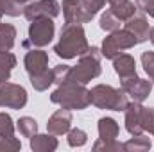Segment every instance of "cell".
<instances>
[{
  "mask_svg": "<svg viewBox=\"0 0 154 152\" xmlns=\"http://www.w3.org/2000/svg\"><path fill=\"white\" fill-rule=\"evenodd\" d=\"M70 129H72V111L61 108L56 113L50 114V118L47 122V132H50L54 136H63Z\"/></svg>",
  "mask_w": 154,
  "mask_h": 152,
  "instance_id": "obj_11",
  "label": "cell"
},
{
  "mask_svg": "<svg viewBox=\"0 0 154 152\" xmlns=\"http://www.w3.org/2000/svg\"><path fill=\"white\" fill-rule=\"evenodd\" d=\"M149 39H151V43L154 45V27H151V34H149Z\"/></svg>",
  "mask_w": 154,
  "mask_h": 152,
  "instance_id": "obj_34",
  "label": "cell"
},
{
  "mask_svg": "<svg viewBox=\"0 0 154 152\" xmlns=\"http://www.w3.org/2000/svg\"><path fill=\"white\" fill-rule=\"evenodd\" d=\"M136 9L142 11L143 14H149L151 18H154V0H136Z\"/></svg>",
  "mask_w": 154,
  "mask_h": 152,
  "instance_id": "obj_33",
  "label": "cell"
},
{
  "mask_svg": "<svg viewBox=\"0 0 154 152\" xmlns=\"http://www.w3.org/2000/svg\"><path fill=\"white\" fill-rule=\"evenodd\" d=\"M142 102H129V106L125 108V131L131 134V136H140L143 134V129H142Z\"/></svg>",
  "mask_w": 154,
  "mask_h": 152,
  "instance_id": "obj_12",
  "label": "cell"
},
{
  "mask_svg": "<svg viewBox=\"0 0 154 152\" xmlns=\"http://www.w3.org/2000/svg\"><path fill=\"white\" fill-rule=\"evenodd\" d=\"M18 2H20V4L23 5V4H29V2H32V0H18Z\"/></svg>",
  "mask_w": 154,
  "mask_h": 152,
  "instance_id": "obj_35",
  "label": "cell"
},
{
  "mask_svg": "<svg viewBox=\"0 0 154 152\" xmlns=\"http://www.w3.org/2000/svg\"><path fill=\"white\" fill-rule=\"evenodd\" d=\"M27 99L29 95L23 86L9 81H0V108L23 109L27 104Z\"/></svg>",
  "mask_w": 154,
  "mask_h": 152,
  "instance_id": "obj_7",
  "label": "cell"
},
{
  "mask_svg": "<svg viewBox=\"0 0 154 152\" xmlns=\"http://www.w3.org/2000/svg\"><path fill=\"white\" fill-rule=\"evenodd\" d=\"M50 102L68 111H82L91 104V97L86 84L65 81L57 84V88L50 93Z\"/></svg>",
  "mask_w": 154,
  "mask_h": 152,
  "instance_id": "obj_1",
  "label": "cell"
},
{
  "mask_svg": "<svg viewBox=\"0 0 154 152\" xmlns=\"http://www.w3.org/2000/svg\"><path fill=\"white\" fill-rule=\"evenodd\" d=\"M108 4H109V11L115 14L122 23L125 20H129L138 11L136 9V4L131 2V0H108Z\"/></svg>",
  "mask_w": 154,
  "mask_h": 152,
  "instance_id": "obj_16",
  "label": "cell"
},
{
  "mask_svg": "<svg viewBox=\"0 0 154 152\" xmlns=\"http://www.w3.org/2000/svg\"><path fill=\"white\" fill-rule=\"evenodd\" d=\"M118 132H120V127H118V122L111 116H104L99 120V138L100 140H116L118 138Z\"/></svg>",
  "mask_w": 154,
  "mask_h": 152,
  "instance_id": "obj_17",
  "label": "cell"
},
{
  "mask_svg": "<svg viewBox=\"0 0 154 152\" xmlns=\"http://www.w3.org/2000/svg\"><path fill=\"white\" fill-rule=\"evenodd\" d=\"M100 59H102L100 48L99 47H90L82 56H79V61H77L75 66H70L66 81L79 82V84H88L90 81L97 79L102 74Z\"/></svg>",
  "mask_w": 154,
  "mask_h": 152,
  "instance_id": "obj_3",
  "label": "cell"
},
{
  "mask_svg": "<svg viewBox=\"0 0 154 152\" xmlns=\"http://www.w3.org/2000/svg\"><path fill=\"white\" fill-rule=\"evenodd\" d=\"M61 13L57 0H32L23 5V16L32 22L36 18H56Z\"/></svg>",
  "mask_w": 154,
  "mask_h": 152,
  "instance_id": "obj_8",
  "label": "cell"
},
{
  "mask_svg": "<svg viewBox=\"0 0 154 152\" xmlns=\"http://www.w3.org/2000/svg\"><path fill=\"white\" fill-rule=\"evenodd\" d=\"M66 140H68V145H70V147L77 149V147L86 145V141H88V134H86L82 129L75 127V129H70V131L66 132Z\"/></svg>",
  "mask_w": 154,
  "mask_h": 152,
  "instance_id": "obj_26",
  "label": "cell"
},
{
  "mask_svg": "<svg viewBox=\"0 0 154 152\" xmlns=\"http://www.w3.org/2000/svg\"><path fill=\"white\" fill-rule=\"evenodd\" d=\"M29 145L34 152H54L59 143H57V138L50 132H47V134H38L36 132L34 136L29 138Z\"/></svg>",
  "mask_w": 154,
  "mask_h": 152,
  "instance_id": "obj_15",
  "label": "cell"
},
{
  "mask_svg": "<svg viewBox=\"0 0 154 152\" xmlns=\"http://www.w3.org/2000/svg\"><path fill=\"white\" fill-rule=\"evenodd\" d=\"M79 5H81V11H82V18H84V23L91 22L95 18V14L106 5V0H79Z\"/></svg>",
  "mask_w": 154,
  "mask_h": 152,
  "instance_id": "obj_19",
  "label": "cell"
},
{
  "mask_svg": "<svg viewBox=\"0 0 154 152\" xmlns=\"http://www.w3.org/2000/svg\"><path fill=\"white\" fill-rule=\"evenodd\" d=\"M14 66H16V56L9 50H0V81H9Z\"/></svg>",
  "mask_w": 154,
  "mask_h": 152,
  "instance_id": "obj_20",
  "label": "cell"
},
{
  "mask_svg": "<svg viewBox=\"0 0 154 152\" xmlns=\"http://www.w3.org/2000/svg\"><path fill=\"white\" fill-rule=\"evenodd\" d=\"M124 29L125 31H129L138 43H143V41H147L149 39V34H151V25H149V20H147V16L140 11V13H134L129 20H125L124 22Z\"/></svg>",
  "mask_w": 154,
  "mask_h": 152,
  "instance_id": "obj_10",
  "label": "cell"
},
{
  "mask_svg": "<svg viewBox=\"0 0 154 152\" xmlns=\"http://www.w3.org/2000/svg\"><path fill=\"white\" fill-rule=\"evenodd\" d=\"M113 68H115V74L120 77V81L136 75V61L129 54L116 56L115 59H113Z\"/></svg>",
  "mask_w": 154,
  "mask_h": 152,
  "instance_id": "obj_14",
  "label": "cell"
},
{
  "mask_svg": "<svg viewBox=\"0 0 154 152\" xmlns=\"http://www.w3.org/2000/svg\"><path fill=\"white\" fill-rule=\"evenodd\" d=\"M23 66H25V72L29 75H34L39 74L43 70L48 68V54L41 48H32L25 54V59H23Z\"/></svg>",
  "mask_w": 154,
  "mask_h": 152,
  "instance_id": "obj_13",
  "label": "cell"
},
{
  "mask_svg": "<svg viewBox=\"0 0 154 152\" xmlns=\"http://www.w3.org/2000/svg\"><path fill=\"white\" fill-rule=\"evenodd\" d=\"M0 9H2L4 14L13 16V18L23 14V5L18 0H0Z\"/></svg>",
  "mask_w": 154,
  "mask_h": 152,
  "instance_id": "obj_27",
  "label": "cell"
},
{
  "mask_svg": "<svg viewBox=\"0 0 154 152\" xmlns=\"http://www.w3.org/2000/svg\"><path fill=\"white\" fill-rule=\"evenodd\" d=\"M151 147H152L151 138H147L143 134L133 136L131 140H127L124 143V150L125 152H147V150H151Z\"/></svg>",
  "mask_w": 154,
  "mask_h": 152,
  "instance_id": "obj_23",
  "label": "cell"
},
{
  "mask_svg": "<svg viewBox=\"0 0 154 152\" xmlns=\"http://www.w3.org/2000/svg\"><path fill=\"white\" fill-rule=\"evenodd\" d=\"M56 32V25H54V18H36L29 23V41H25V45H32V47H47Z\"/></svg>",
  "mask_w": 154,
  "mask_h": 152,
  "instance_id": "obj_6",
  "label": "cell"
},
{
  "mask_svg": "<svg viewBox=\"0 0 154 152\" xmlns=\"http://www.w3.org/2000/svg\"><path fill=\"white\" fill-rule=\"evenodd\" d=\"M93 150H104V152H120L124 150V143L116 141V140H97L93 143Z\"/></svg>",
  "mask_w": 154,
  "mask_h": 152,
  "instance_id": "obj_29",
  "label": "cell"
},
{
  "mask_svg": "<svg viewBox=\"0 0 154 152\" xmlns=\"http://www.w3.org/2000/svg\"><path fill=\"white\" fill-rule=\"evenodd\" d=\"M142 66H143L145 74L149 75V81L154 86V52L152 50H145L142 54Z\"/></svg>",
  "mask_w": 154,
  "mask_h": 152,
  "instance_id": "obj_30",
  "label": "cell"
},
{
  "mask_svg": "<svg viewBox=\"0 0 154 152\" xmlns=\"http://www.w3.org/2000/svg\"><path fill=\"white\" fill-rule=\"evenodd\" d=\"M63 14H65V23H84L82 11L79 5V0H63Z\"/></svg>",
  "mask_w": 154,
  "mask_h": 152,
  "instance_id": "obj_18",
  "label": "cell"
},
{
  "mask_svg": "<svg viewBox=\"0 0 154 152\" xmlns=\"http://www.w3.org/2000/svg\"><path fill=\"white\" fill-rule=\"evenodd\" d=\"M134 45H138L136 38L125 31V29H116L113 32H109V36H106L102 41V47H100V52H102V57L106 59H115L116 56H120L124 50H129L133 48Z\"/></svg>",
  "mask_w": 154,
  "mask_h": 152,
  "instance_id": "obj_5",
  "label": "cell"
},
{
  "mask_svg": "<svg viewBox=\"0 0 154 152\" xmlns=\"http://www.w3.org/2000/svg\"><path fill=\"white\" fill-rule=\"evenodd\" d=\"M52 72H54V84H61V82L66 81V75L70 72V66L68 65H57V66L52 68Z\"/></svg>",
  "mask_w": 154,
  "mask_h": 152,
  "instance_id": "obj_32",
  "label": "cell"
},
{
  "mask_svg": "<svg viewBox=\"0 0 154 152\" xmlns=\"http://www.w3.org/2000/svg\"><path fill=\"white\" fill-rule=\"evenodd\" d=\"M16 41V27L11 23H0V50H11Z\"/></svg>",
  "mask_w": 154,
  "mask_h": 152,
  "instance_id": "obj_22",
  "label": "cell"
},
{
  "mask_svg": "<svg viewBox=\"0 0 154 152\" xmlns=\"http://www.w3.org/2000/svg\"><path fill=\"white\" fill-rule=\"evenodd\" d=\"M120 23H122V22L116 18L109 9H106V11L102 13L100 20H99V27H100L102 31H106V32H113L116 29H120Z\"/></svg>",
  "mask_w": 154,
  "mask_h": 152,
  "instance_id": "obj_25",
  "label": "cell"
},
{
  "mask_svg": "<svg viewBox=\"0 0 154 152\" xmlns=\"http://www.w3.org/2000/svg\"><path fill=\"white\" fill-rule=\"evenodd\" d=\"M120 88L127 93V97H131L134 102H143L145 99H149L151 90H152V82L147 79L134 75L129 79H122L120 81Z\"/></svg>",
  "mask_w": 154,
  "mask_h": 152,
  "instance_id": "obj_9",
  "label": "cell"
},
{
  "mask_svg": "<svg viewBox=\"0 0 154 152\" xmlns=\"http://www.w3.org/2000/svg\"><path fill=\"white\" fill-rule=\"evenodd\" d=\"M16 129L20 131V134L23 138H31L38 132V122L31 116H22L18 122H16Z\"/></svg>",
  "mask_w": 154,
  "mask_h": 152,
  "instance_id": "obj_24",
  "label": "cell"
},
{
  "mask_svg": "<svg viewBox=\"0 0 154 152\" xmlns=\"http://www.w3.org/2000/svg\"><path fill=\"white\" fill-rule=\"evenodd\" d=\"M91 104L99 109H109V111H125L129 106L127 93L122 88H113L109 84H97L90 90Z\"/></svg>",
  "mask_w": 154,
  "mask_h": 152,
  "instance_id": "obj_4",
  "label": "cell"
},
{
  "mask_svg": "<svg viewBox=\"0 0 154 152\" xmlns=\"http://www.w3.org/2000/svg\"><path fill=\"white\" fill-rule=\"evenodd\" d=\"M29 79H31V84H32V88L36 91H45L54 84V72L47 68V70H43L39 74L29 75Z\"/></svg>",
  "mask_w": 154,
  "mask_h": 152,
  "instance_id": "obj_21",
  "label": "cell"
},
{
  "mask_svg": "<svg viewBox=\"0 0 154 152\" xmlns=\"http://www.w3.org/2000/svg\"><path fill=\"white\" fill-rule=\"evenodd\" d=\"M90 48L86 32L81 23H65L61 29L59 41L54 45V52L61 59H74L82 56Z\"/></svg>",
  "mask_w": 154,
  "mask_h": 152,
  "instance_id": "obj_2",
  "label": "cell"
},
{
  "mask_svg": "<svg viewBox=\"0 0 154 152\" xmlns=\"http://www.w3.org/2000/svg\"><path fill=\"white\" fill-rule=\"evenodd\" d=\"M22 149V143L18 138H2L0 136V150L5 152H14Z\"/></svg>",
  "mask_w": 154,
  "mask_h": 152,
  "instance_id": "obj_31",
  "label": "cell"
},
{
  "mask_svg": "<svg viewBox=\"0 0 154 152\" xmlns=\"http://www.w3.org/2000/svg\"><path fill=\"white\" fill-rule=\"evenodd\" d=\"M14 129H16V125L13 123V118L7 113L0 111V136L2 138H14Z\"/></svg>",
  "mask_w": 154,
  "mask_h": 152,
  "instance_id": "obj_28",
  "label": "cell"
},
{
  "mask_svg": "<svg viewBox=\"0 0 154 152\" xmlns=\"http://www.w3.org/2000/svg\"><path fill=\"white\" fill-rule=\"evenodd\" d=\"M2 16H4V13H2V9H0V23H2Z\"/></svg>",
  "mask_w": 154,
  "mask_h": 152,
  "instance_id": "obj_36",
  "label": "cell"
}]
</instances>
